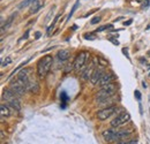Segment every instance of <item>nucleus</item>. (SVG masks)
<instances>
[{
  "label": "nucleus",
  "mask_w": 150,
  "mask_h": 144,
  "mask_svg": "<svg viewBox=\"0 0 150 144\" xmlns=\"http://www.w3.org/2000/svg\"><path fill=\"white\" fill-rule=\"evenodd\" d=\"M84 38H86V39L94 40V39H96V36H95L94 34H86V35H84Z\"/></svg>",
  "instance_id": "obj_24"
},
{
  "label": "nucleus",
  "mask_w": 150,
  "mask_h": 144,
  "mask_svg": "<svg viewBox=\"0 0 150 144\" xmlns=\"http://www.w3.org/2000/svg\"><path fill=\"white\" fill-rule=\"evenodd\" d=\"M43 5H44V2H43L42 0H36V1L31 5V8H30L29 13H30V14H36L38 11L43 7Z\"/></svg>",
  "instance_id": "obj_14"
},
{
  "label": "nucleus",
  "mask_w": 150,
  "mask_h": 144,
  "mask_svg": "<svg viewBox=\"0 0 150 144\" xmlns=\"http://www.w3.org/2000/svg\"><path fill=\"white\" fill-rule=\"evenodd\" d=\"M12 62V59L9 58V56H7L5 60H2V62H1V67H5V66H8L9 64Z\"/></svg>",
  "instance_id": "obj_22"
},
{
  "label": "nucleus",
  "mask_w": 150,
  "mask_h": 144,
  "mask_svg": "<svg viewBox=\"0 0 150 144\" xmlns=\"http://www.w3.org/2000/svg\"><path fill=\"white\" fill-rule=\"evenodd\" d=\"M79 5H80V0H77V1L75 2V5H74V6H73V8H72V11H71V13L68 14V18H72V15L74 14V13H75V11L77 9V7H79Z\"/></svg>",
  "instance_id": "obj_20"
},
{
  "label": "nucleus",
  "mask_w": 150,
  "mask_h": 144,
  "mask_svg": "<svg viewBox=\"0 0 150 144\" xmlns=\"http://www.w3.org/2000/svg\"><path fill=\"white\" fill-rule=\"evenodd\" d=\"M40 37V32H36V39H38Z\"/></svg>",
  "instance_id": "obj_31"
},
{
  "label": "nucleus",
  "mask_w": 150,
  "mask_h": 144,
  "mask_svg": "<svg viewBox=\"0 0 150 144\" xmlns=\"http://www.w3.org/2000/svg\"><path fill=\"white\" fill-rule=\"evenodd\" d=\"M60 99H61V102H62V105H61V107L65 108L66 106V103L68 102V96H67V93L64 91V92H61V95H60Z\"/></svg>",
  "instance_id": "obj_18"
},
{
  "label": "nucleus",
  "mask_w": 150,
  "mask_h": 144,
  "mask_svg": "<svg viewBox=\"0 0 150 144\" xmlns=\"http://www.w3.org/2000/svg\"><path fill=\"white\" fill-rule=\"evenodd\" d=\"M57 56H58V59L59 60H61V61H66L69 56H71V52L68 51V50H60L58 54H57Z\"/></svg>",
  "instance_id": "obj_15"
},
{
  "label": "nucleus",
  "mask_w": 150,
  "mask_h": 144,
  "mask_svg": "<svg viewBox=\"0 0 150 144\" xmlns=\"http://www.w3.org/2000/svg\"><path fill=\"white\" fill-rule=\"evenodd\" d=\"M129 120H131L129 113H121V114H119L118 116H115L112 121H111V126L113 128H119L120 126H124L127 122H129Z\"/></svg>",
  "instance_id": "obj_5"
},
{
  "label": "nucleus",
  "mask_w": 150,
  "mask_h": 144,
  "mask_svg": "<svg viewBox=\"0 0 150 144\" xmlns=\"http://www.w3.org/2000/svg\"><path fill=\"white\" fill-rule=\"evenodd\" d=\"M136 1H137V2H141V1H142V0H136Z\"/></svg>",
  "instance_id": "obj_34"
},
{
  "label": "nucleus",
  "mask_w": 150,
  "mask_h": 144,
  "mask_svg": "<svg viewBox=\"0 0 150 144\" xmlns=\"http://www.w3.org/2000/svg\"><path fill=\"white\" fill-rule=\"evenodd\" d=\"M105 74V71H104V68L103 67H100V66H98V67H96L95 68L94 73H93V75H91V78H90V82L96 85V84H98V82H99V80L102 78V76Z\"/></svg>",
  "instance_id": "obj_10"
},
{
  "label": "nucleus",
  "mask_w": 150,
  "mask_h": 144,
  "mask_svg": "<svg viewBox=\"0 0 150 144\" xmlns=\"http://www.w3.org/2000/svg\"><path fill=\"white\" fill-rule=\"evenodd\" d=\"M52 64H53V58L52 55L50 54H46L44 55L37 64V75L39 78H44L47 73L50 72L51 67H52Z\"/></svg>",
  "instance_id": "obj_2"
},
{
  "label": "nucleus",
  "mask_w": 150,
  "mask_h": 144,
  "mask_svg": "<svg viewBox=\"0 0 150 144\" xmlns=\"http://www.w3.org/2000/svg\"><path fill=\"white\" fill-rule=\"evenodd\" d=\"M5 138V134H4V131H1V140H4Z\"/></svg>",
  "instance_id": "obj_32"
},
{
  "label": "nucleus",
  "mask_w": 150,
  "mask_h": 144,
  "mask_svg": "<svg viewBox=\"0 0 150 144\" xmlns=\"http://www.w3.org/2000/svg\"><path fill=\"white\" fill-rule=\"evenodd\" d=\"M117 144H137V140H122V141H118Z\"/></svg>",
  "instance_id": "obj_19"
},
{
  "label": "nucleus",
  "mask_w": 150,
  "mask_h": 144,
  "mask_svg": "<svg viewBox=\"0 0 150 144\" xmlns=\"http://www.w3.org/2000/svg\"><path fill=\"white\" fill-rule=\"evenodd\" d=\"M122 53L125 54V55H126V56L129 59V55H128V51H127V49H122Z\"/></svg>",
  "instance_id": "obj_29"
},
{
  "label": "nucleus",
  "mask_w": 150,
  "mask_h": 144,
  "mask_svg": "<svg viewBox=\"0 0 150 144\" xmlns=\"http://www.w3.org/2000/svg\"><path fill=\"white\" fill-rule=\"evenodd\" d=\"M113 80H114V76H113V74H111V73H105V74L102 76V78L99 80V82H98V85H100V87L108 85V84L112 83Z\"/></svg>",
  "instance_id": "obj_11"
},
{
  "label": "nucleus",
  "mask_w": 150,
  "mask_h": 144,
  "mask_svg": "<svg viewBox=\"0 0 150 144\" xmlns=\"http://www.w3.org/2000/svg\"><path fill=\"white\" fill-rule=\"evenodd\" d=\"M99 21H100V18H99V16H96V18H94L91 20V24H96V23H98Z\"/></svg>",
  "instance_id": "obj_25"
},
{
  "label": "nucleus",
  "mask_w": 150,
  "mask_h": 144,
  "mask_svg": "<svg viewBox=\"0 0 150 144\" xmlns=\"http://www.w3.org/2000/svg\"><path fill=\"white\" fill-rule=\"evenodd\" d=\"M30 73H31V68H24V69H22V71L19 73L18 78H16L20 83H22L25 88L28 87V83H29L30 77H31Z\"/></svg>",
  "instance_id": "obj_8"
},
{
  "label": "nucleus",
  "mask_w": 150,
  "mask_h": 144,
  "mask_svg": "<svg viewBox=\"0 0 150 144\" xmlns=\"http://www.w3.org/2000/svg\"><path fill=\"white\" fill-rule=\"evenodd\" d=\"M112 28V25L110 24V25H103V27H100V28H98L96 31L97 32H100V31H104V30H106V29H111Z\"/></svg>",
  "instance_id": "obj_23"
},
{
  "label": "nucleus",
  "mask_w": 150,
  "mask_h": 144,
  "mask_svg": "<svg viewBox=\"0 0 150 144\" xmlns=\"http://www.w3.org/2000/svg\"><path fill=\"white\" fill-rule=\"evenodd\" d=\"M9 89H12V90L14 91L16 95H19V96L24 95V93H25V91H28L27 90V88H25L22 83H20L18 80H14V81H12V82H11Z\"/></svg>",
  "instance_id": "obj_9"
},
{
  "label": "nucleus",
  "mask_w": 150,
  "mask_h": 144,
  "mask_svg": "<svg viewBox=\"0 0 150 144\" xmlns=\"http://www.w3.org/2000/svg\"><path fill=\"white\" fill-rule=\"evenodd\" d=\"M117 111H118V107H117L115 105L109 106V107H105V108H103V109H100V111H98L97 116H98L99 120H106V119L111 118Z\"/></svg>",
  "instance_id": "obj_6"
},
{
  "label": "nucleus",
  "mask_w": 150,
  "mask_h": 144,
  "mask_svg": "<svg viewBox=\"0 0 150 144\" xmlns=\"http://www.w3.org/2000/svg\"><path fill=\"white\" fill-rule=\"evenodd\" d=\"M28 36H29V30H27V31H25V34L22 36V38H20V42H21V40H23V39H27Z\"/></svg>",
  "instance_id": "obj_26"
},
{
  "label": "nucleus",
  "mask_w": 150,
  "mask_h": 144,
  "mask_svg": "<svg viewBox=\"0 0 150 144\" xmlns=\"http://www.w3.org/2000/svg\"><path fill=\"white\" fill-rule=\"evenodd\" d=\"M99 59L98 58H94V60H93V62L89 65V67H87L86 69H83L82 71V74H81V76H82V78L84 80V81H88V80H90L91 78V75H93V73H94L95 68L97 67V61H98Z\"/></svg>",
  "instance_id": "obj_7"
},
{
  "label": "nucleus",
  "mask_w": 150,
  "mask_h": 144,
  "mask_svg": "<svg viewBox=\"0 0 150 144\" xmlns=\"http://www.w3.org/2000/svg\"><path fill=\"white\" fill-rule=\"evenodd\" d=\"M29 61H30V59H28V60H25V61H24V62H22V64H21V65H20L19 67H18V68H15V69H14V71H13V72H12V74H11V76H13V75H14V74H15V73H18L19 72V69L20 68H22V67H23V66H24V65H27V64H28V62H29Z\"/></svg>",
  "instance_id": "obj_21"
},
{
  "label": "nucleus",
  "mask_w": 150,
  "mask_h": 144,
  "mask_svg": "<svg viewBox=\"0 0 150 144\" xmlns=\"http://www.w3.org/2000/svg\"><path fill=\"white\" fill-rule=\"evenodd\" d=\"M72 29H73V30H76V29H77V25H73V28H72Z\"/></svg>",
  "instance_id": "obj_33"
},
{
  "label": "nucleus",
  "mask_w": 150,
  "mask_h": 144,
  "mask_svg": "<svg viewBox=\"0 0 150 144\" xmlns=\"http://www.w3.org/2000/svg\"><path fill=\"white\" fill-rule=\"evenodd\" d=\"M109 40H110V42H112L114 45H119V42H118L117 39H113L112 37H110V38H109Z\"/></svg>",
  "instance_id": "obj_28"
},
{
  "label": "nucleus",
  "mask_w": 150,
  "mask_h": 144,
  "mask_svg": "<svg viewBox=\"0 0 150 144\" xmlns=\"http://www.w3.org/2000/svg\"><path fill=\"white\" fill-rule=\"evenodd\" d=\"M117 91V85L115 83H110L108 85H104L100 88V90L97 91V93L95 95V100L97 103H104L106 102L109 98H111Z\"/></svg>",
  "instance_id": "obj_1"
},
{
  "label": "nucleus",
  "mask_w": 150,
  "mask_h": 144,
  "mask_svg": "<svg viewBox=\"0 0 150 144\" xmlns=\"http://www.w3.org/2000/svg\"><path fill=\"white\" fill-rule=\"evenodd\" d=\"M135 97H136V99L137 100H141V93H140V91H135Z\"/></svg>",
  "instance_id": "obj_27"
},
{
  "label": "nucleus",
  "mask_w": 150,
  "mask_h": 144,
  "mask_svg": "<svg viewBox=\"0 0 150 144\" xmlns=\"http://www.w3.org/2000/svg\"><path fill=\"white\" fill-rule=\"evenodd\" d=\"M131 23H132V20H129V21H127V22H125L124 24H125V25H129Z\"/></svg>",
  "instance_id": "obj_30"
},
{
  "label": "nucleus",
  "mask_w": 150,
  "mask_h": 144,
  "mask_svg": "<svg viewBox=\"0 0 150 144\" xmlns=\"http://www.w3.org/2000/svg\"><path fill=\"white\" fill-rule=\"evenodd\" d=\"M103 138L105 140V142L111 143V142H117L120 141V134H119V129H106L102 133Z\"/></svg>",
  "instance_id": "obj_4"
},
{
  "label": "nucleus",
  "mask_w": 150,
  "mask_h": 144,
  "mask_svg": "<svg viewBox=\"0 0 150 144\" xmlns=\"http://www.w3.org/2000/svg\"><path fill=\"white\" fill-rule=\"evenodd\" d=\"M36 0H24V1H22L21 4L19 5V9H23V8H25V7H28L29 5H33L34 2H35Z\"/></svg>",
  "instance_id": "obj_17"
},
{
  "label": "nucleus",
  "mask_w": 150,
  "mask_h": 144,
  "mask_svg": "<svg viewBox=\"0 0 150 144\" xmlns=\"http://www.w3.org/2000/svg\"><path fill=\"white\" fill-rule=\"evenodd\" d=\"M11 111H14V109L9 107L7 104H6V105H5V104H1V106H0V114H1V119H2V121H4L5 118L11 116V114H12Z\"/></svg>",
  "instance_id": "obj_13"
},
{
  "label": "nucleus",
  "mask_w": 150,
  "mask_h": 144,
  "mask_svg": "<svg viewBox=\"0 0 150 144\" xmlns=\"http://www.w3.org/2000/svg\"><path fill=\"white\" fill-rule=\"evenodd\" d=\"M89 58V53L88 52H80L75 56V60L73 62L74 65V69L76 72H82L84 66H86V62Z\"/></svg>",
  "instance_id": "obj_3"
},
{
  "label": "nucleus",
  "mask_w": 150,
  "mask_h": 144,
  "mask_svg": "<svg viewBox=\"0 0 150 144\" xmlns=\"http://www.w3.org/2000/svg\"><path fill=\"white\" fill-rule=\"evenodd\" d=\"M27 90L33 92V93H38V92H39V84H38V82L33 77V76L30 77V81H29V83H28Z\"/></svg>",
  "instance_id": "obj_12"
},
{
  "label": "nucleus",
  "mask_w": 150,
  "mask_h": 144,
  "mask_svg": "<svg viewBox=\"0 0 150 144\" xmlns=\"http://www.w3.org/2000/svg\"><path fill=\"white\" fill-rule=\"evenodd\" d=\"M16 16V13H13L9 18H7V22H6V24H2V27H1V32H4L5 31V29H8L11 25H12V23H13V21H14V18Z\"/></svg>",
  "instance_id": "obj_16"
}]
</instances>
